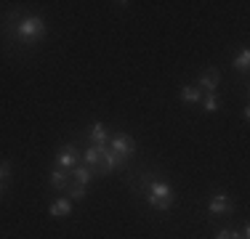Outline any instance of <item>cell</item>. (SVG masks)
Masks as SVG:
<instances>
[{"label":"cell","instance_id":"7a4b0ae2","mask_svg":"<svg viewBox=\"0 0 250 239\" xmlns=\"http://www.w3.org/2000/svg\"><path fill=\"white\" fill-rule=\"evenodd\" d=\"M45 21H43V16H21L19 21H16V27H14V35H16V40H19L21 45H27V48H32V45H38L40 40L45 38Z\"/></svg>","mask_w":250,"mask_h":239},{"label":"cell","instance_id":"4fadbf2b","mask_svg":"<svg viewBox=\"0 0 250 239\" xmlns=\"http://www.w3.org/2000/svg\"><path fill=\"white\" fill-rule=\"evenodd\" d=\"M231 67L240 69V72H248V67H250V51H248V48H242V51L231 59Z\"/></svg>","mask_w":250,"mask_h":239},{"label":"cell","instance_id":"2e32d148","mask_svg":"<svg viewBox=\"0 0 250 239\" xmlns=\"http://www.w3.org/2000/svg\"><path fill=\"white\" fill-rule=\"evenodd\" d=\"M8 178H11V162H8V159H3V162H0V181H8Z\"/></svg>","mask_w":250,"mask_h":239},{"label":"cell","instance_id":"9c48e42d","mask_svg":"<svg viewBox=\"0 0 250 239\" xmlns=\"http://www.w3.org/2000/svg\"><path fill=\"white\" fill-rule=\"evenodd\" d=\"M69 213H72V199H67V197H59V199L48 207L51 218H67Z\"/></svg>","mask_w":250,"mask_h":239},{"label":"cell","instance_id":"6da1fadb","mask_svg":"<svg viewBox=\"0 0 250 239\" xmlns=\"http://www.w3.org/2000/svg\"><path fill=\"white\" fill-rule=\"evenodd\" d=\"M83 157H85V167H91L93 176H104V173L120 170L125 165V157L115 154L109 146H96V143H91Z\"/></svg>","mask_w":250,"mask_h":239},{"label":"cell","instance_id":"3957f363","mask_svg":"<svg viewBox=\"0 0 250 239\" xmlns=\"http://www.w3.org/2000/svg\"><path fill=\"white\" fill-rule=\"evenodd\" d=\"M146 202L154 210H170L176 205V191L165 181H152L149 189H146Z\"/></svg>","mask_w":250,"mask_h":239},{"label":"cell","instance_id":"52a82bcc","mask_svg":"<svg viewBox=\"0 0 250 239\" xmlns=\"http://www.w3.org/2000/svg\"><path fill=\"white\" fill-rule=\"evenodd\" d=\"M208 210H210V215H229L231 210H234V205L229 202L226 191H216L213 199H210V205H208Z\"/></svg>","mask_w":250,"mask_h":239},{"label":"cell","instance_id":"7c38bea8","mask_svg":"<svg viewBox=\"0 0 250 239\" xmlns=\"http://www.w3.org/2000/svg\"><path fill=\"white\" fill-rule=\"evenodd\" d=\"M178 96H181L184 104H197V101H202V91H200L197 85H184Z\"/></svg>","mask_w":250,"mask_h":239},{"label":"cell","instance_id":"5bb4252c","mask_svg":"<svg viewBox=\"0 0 250 239\" xmlns=\"http://www.w3.org/2000/svg\"><path fill=\"white\" fill-rule=\"evenodd\" d=\"M216 239H250V229L242 226V231H231V229H221L216 234Z\"/></svg>","mask_w":250,"mask_h":239},{"label":"cell","instance_id":"277c9868","mask_svg":"<svg viewBox=\"0 0 250 239\" xmlns=\"http://www.w3.org/2000/svg\"><path fill=\"white\" fill-rule=\"evenodd\" d=\"M109 149L115 154H120V157L128 159V157H133V154H136V141L130 139L128 133H117V136H112V139H109Z\"/></svg>","mask_w":250,"mask_h":239},{"label":"cell","instance_id":"ba28073f","mask_svg":"<svg viewBox=\"0 0 250 239\" xmlns=\"http://www.w3.org/2000/svg\"><path fill=\"white\" fill-rule=\"evenodd\" d=\"M88 139L91 143H96V146H106V141H109V130H106L104 122H93L91 130H88Z\"/></svg>","mask_w":250,"mask_h":239},{"label":"cell","instance_id":"8992f818","mask_svg":"<svg viewBox=\"0 0 250 239\" xmlns=\"http://www.w3.org/2000/svg\"><path fill=\"white\" fill-rule=\"evenodd\" d=\"M218 82H221V72L216 67H208L200 72V80H197V88L202 93H216L218 91Z\"/></svg>","mask_w":250,"mask_h":239},{"label":"cell","instance_id":"e0dca14e","mask_svg":"<svg viewBox=\"0 0 250 239\" xmlns=\"http://www.w3.org/2000/svg\"><path fill=\"white\" fill-rule=\"evenodd\" d=\"M3 191H5V183H3V181H0V197H3Z\"/></svg>","mask_w":250,"mask_h":239},{"label":"cell","instance_id":"5b68a950","mask_svg":"<svg viewBox=\"0 0 250 239\" xmlns=\"http://www.w3.org/2000/svg\"><path fill=\"white\" fill-rule=\"evenodd\" d=\"M77 162H80V152H77V146H72V143H67V146H62L56 152L59 170H72V167H77Z\"/></svg>","mask_w":250,"mask_h":239},{"label":"cell","instance_id":"30bf717a","mask_svg":"<svg viewBox=\"0 0 250 239\" xmlns=\"http://www.w3.org/2000/svg\"><path fill=\"white\" fill-rule=\"evenodd\" d=\"M69 178H72L75 183H80V186H91V181H93V173H91V167H72L69 170Z\"/></svg>","mask_w":250,"mask_h":239},{"label":"cell","instance_id":"8fae6325","mask_svg":"<svg viewBox=\"0 0 250 239\" xmlns=\"http://www.w3.org/2000/svg\"><path fill=\"white\" fill-rule=\"evenodd\" d=\"M67 183H69V170H53L51 173V186L56 189V191H62L64 194V189H67Z\"/></svg>","mask_w":250,"mask_h":239},{"label":"cell","instance_id":"9a60e30c","mask_svg":"<svg viewBox=\"0 0 250 239\" xmlns=\"http://www.w3.org/2000/svg\"><path fill=\"white\" fill-rule=\"evenodd\" d=\"M202 109L210 112V115L221 109V101H218V96H216V93H205V96H202Z\"/></svg>","mask_w":250,"mask_h":239}]
</instances>
